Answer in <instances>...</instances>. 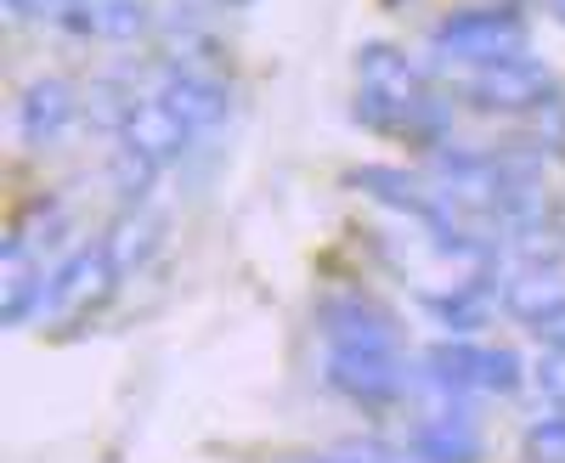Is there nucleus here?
<instances>
[{"label": "nucleus", "mask_w": 565, "mask_h": 463, "mask_svg": "<svg viewBox=\"0 0 565 463\" xmlns=\"http://www.w3.org/2000/svg\"><path fill=\"white\" fill-rule=\"evenodd\" d=\"M79 114V90L57 74H45V79H29L23 85V97H18V136L29 148H52L57 136L74 125Z\"/></svg>", "instance_id": "nucleus-9"}, {"label": "nucleus", "mask_w": 565, "mask_h": 463, "mask_svg": "<svg viewBox=\"0 0 565 463\" xmlns=\"http://www.w3.org/2000/svg\"><path fill=\"white\" fill-rule=\"evenodd\" d=\"M85 7V0H7V18L12 23H68L74 12Z\"/></svg>", "instance_id": "nucleus-18"}, {"label": "nucleus", "mask_w": 565, "mask_h": 463, "mask_svg": "<svg viewBox=\"0 0 565 463\" xmlns=\"http://www.w3.org/2000/svg\"><path fill=\"white\" fill-rule=\"evenodd\" d=\"M114 136H119V153L141 159V164H175L193 142V130H186L148 85H125V103H119V119H114Z\"/></svg>", "instance_id": "nucleus-7"}, {"label": "nucleus", "mask_w": 565, "mask_h": 463, "mask_svg": "<svg viewBox=\"0 0 565 463\" xmlns=\"http://www.w3.org/2000/svg\"><path fill=\"white\" fill-rule=\"evenodd\" d=\"M74 34H90V40H141L153 29V12H148V0H85V7L63 23Z\"/></svg>", "instance_id": "nucleus-13"}, {"label": "nucleus", "mask_w": 565, "mask_h": 463, "mask_svg": "<svg viewBox=\"0 0 565 463\" xmlns=\"http://www.w3.org/2000/svg\"><path fill=\"white\" fill-rule=\"evenodd\" d=\"M119 266L103 244H90V249H74L57 271H52V283H45V305L40 316L52 322V329H79V322H90L114 294H119Z\"/></svg>", "instance_id": "nucleus-4"}, {"label": "nucleus", "mask_w": 565, "mask_h": 463, "mask_svg": "<svg viewBox=\"0 0 565 463\" xmlns=\"http://www.w3.org/2000/svg\"><path fill=\"white\" fill-rule=\"evenodd\" d=\"M306 463H402V452H391V446H340V452H322V457H306Z\"/></svg>", "instance_id": "nucleus-20"}, {"label": "nucleus", "mask_w": 565, "mask_h": 463, "mask_svg": "<svg viewBox=\"0 0 565 463\" xmlns=\"http://www.w3.org/2000/svg\"><path fill=\"white\" fill-rule=\"evenodd\" d=\"M215 7H249V0H215Z\"/></svg>", "instance_id": "nucleus-23"}, {"label": "nucleus", "mask_w": 565, "mask_h": 463, "mask_svg": "<svg viewBox=\"0 0 565 463\" xmlns=\"http://www.w3.org/2000/svg\"><path fill=\"white\" fill-rule=\"evenodd\" d=\"M430 311L447 322V329L469 334V329H481L487 311H492V294L481 283H452V294H430Z\"/></svg>", "instance_id": "nucleus-16"}, {"label": "nucleus", "mask_w": 565, "mask_h": 463, "mask_svg": "<svg viewBox=\"0 0 565 463\" xmlns=\"http://www.w3.org/2000/svg\"><path fill=\"white\" fill-rule=\"evenodd\" d=\"M548 12H554V23L565 29V0H548Z\"/></svg>", "instance_id": "nucleus-22"}, {"label": "nucleus", "mask_w": 565, "mask_h": 463, "mask_svg": "<svg viewBox=\"0 0 565 463\" xmlns=\"http://www.w3.org/2000/svg\"><path fill=\"white\" fill-rule=\"evenodd\" d=\"M159 220L148 215V209H125L114 226H108V238H103V249L114 255V266H119V277H130V271H141L153 260V249H159Z\"/></svg>", "instance_id": "nucleus-15"}, {"label": "nucleus", "mask_w": 565, "mask_h": 463, "mask_svg": "<svg viewBox=\"0 0 565 463\" xmlns=\"http://www.w3.org/2000/svg\"><path fill=\"white\" fill-rule=\"evenodd\" d=\"M322 379L356 407H391L407 390V362L396 345H328Z\"/></svg>", "instance_id": "nucleus-6"}, {"label": "nucleus", "mask_w": 565, "mask_h": 463, "mask_svg": "<svg viewBox=\"0 0 565 463\" xmlns=\"http://www.w3.org/2000/svg\"><path fill=\"white\" fill-rule=\"evenodd\" d=\"M413 457L424 463H476L481 457V441H476V424L463 419V412H436V419H424L413 430Z\"/></svg>", "instance_id": "nucleus-14"}, {"label": "nucleus", "mask_w": 565, "mask_h": 463, "mask_svg": "<svg viewBox=\"0 0 565 463\" xmlns=\"http://www.w3.org/2000/svg\"><path fill=\"white\" fill-rule=\"evenodd\" d=\"M148 90L153 97L193 130V136H204V130H215L221 119H226V79L221 74H199V68H175V63H159L153 68V79H148Z\"/></svg>", "instance_id": "nucleus-8"}, {"label": "nucleus", "mask_w": 565, "mask_h": 463, "mask_svg": "<svg viewBox=\"0 0 565 463\" xmlns=\"http://www.w3.org/2000/svg\"><path fill=\"white\" fill-rule=\"evenodd\" d=\"M351 79H356V119L380 136H418V142H436L441 136V119H447V103L430 90V79L418 74V63L391 40H367L356 45V63H351Z\"/></svg>", "instance_id": "nucleus-1"}, {"label": "nucleus", "mask_w": 565, "mask_h": 463, "mask_svg": "<svg viewBox=\"0 0 565 463\" xmlns=\"http://www.w3.org/2000/svg\"><path fill=\"white\" fill-rule=\"evenodd\" d=\"M430 385L441 396H514L521 390V356L498 351V345H476V340H447L424 356Z\"/></svg>", "instance_id": "nucleus-5"}, {"label": "nucleus", "mask_w": 565, "mask_h": 463, "mask_svg": "<svg viewBox=\"0 0 565 463\" xmlns=\"http://www.w3.org/2000/svg\"><path fill=\"white\" fill-rule=\"evenodd\" d=\"M322 345H396V322L367 294H328L317 305Z\"/></svg>", "instance_id": "nucleus-10"}, {"label": "nucleus", "mask_w": 565, "mask_h": 463, "mask_svg": "<svg viewBox=\"0 0 565 463\" xmlns=\"http://www.w3.org/2000/svg\"><path fill=\"white\" fill-rule=\"evenodd\" d=\"M537 396L543 401H554V407H565V345H554V351H543L537 356Z\"/></svg>", "instance_id": "nucleus-19"}, {"label": "nucleus", "mask_w": 565, "mask_h": 463, "mask_svg": "<svg viewBox=\"0 0 565 463\" xmlns=\"http://www.w3.org/2000/svg\"><path fill=\"white\" fill-rule=\"evenodd\" d=\"M45 260L23 244V238H7V255H0V316L12 322H29V316H40V305H45Z\"/></svg>", "instance_id": "nucleus-11"}, {"label": "nucleus", "mask_w": 565, "mask_h": 463, "mask_svg": "<svg viewBox=\"0 0 565 463\" xmlns=\"http://www.w3.org/2000/svg\"><path fill=\"white\" fill-rule=\"evenodd\" d=\"M521 446H526L532 463H565V412H554V419H537Z\"/></svg>", "instance_id": "nucleus-17"}, {"label": "nucleus", "mask_w": 565, "mask_h": 463, "mask_svg": "<svg viewBox=\"0 0 565 463\" xmlns=\"http://www.w3.org/2000/svg\"><path fill=\"white\" fill-rule=\"evenodd\" d=\"M532 334H537L548 351H554V345H565V311H554V316L543 322V329H532Z\"/></svg>", "instance_id": "nucleus-21"}, {"label": "nucleus", "mask_w": 565, "mask_h": 463, "mask_svg": "<svg viewBox=\"0 0 565 463\" xmlns=\"http://www.w3.org/2000/svg\"><path fill=\"white\" fill-rule=\"evenodd\" d=\"M458 97L481 114H543L554 108L559 85L537 57H498L481 68H458Z\"/></svg>", "instance_id": "nucleus-3"}, {"label": "nucleus", "mask_w": 565, "mask_h": 463, "mask_svg": "<svg viewBox=\"0 0 565 463\" xmlns=\"http://www.w3.org/2000/svg\"><path fill=\"white\" fill-rule=\"evenodd\" d=\"M503 311L526 329H543L554 311H565V271L559 266H521L503 283Z\"/></svg>", "instance_id": "nucleus-12"}, {"label": "nucleus", "mask_w": 565, "mask_h": 463, "mask_svg": "<svg viewBox=\"0 0 565 463\" xmlns=\"http://www.w3.org/2000/svg\"><path fill=\"white\" fill-rule=\"evenodd\" d=\"M436 57L458 68H481L498 57H521L526 52V18L514 7H458L430 29Z\"/></svg>", "instance_id": "nucleus-2"}]
</instances>
